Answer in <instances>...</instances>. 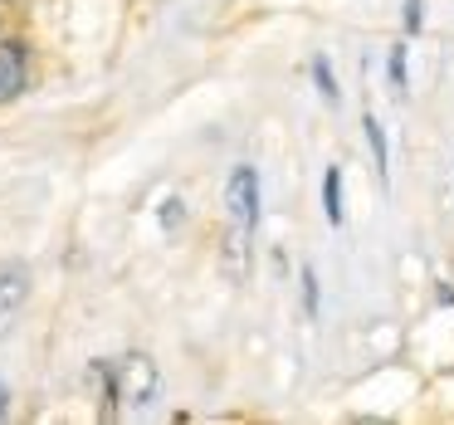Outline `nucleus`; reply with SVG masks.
Masks as SVG:
<instances>
[{"instance_id": "obj_1", "label": "nucleus", "mask_w": 454, "mask_h": 425, "mask_svg": "<svg viewBox=\"0 0 454 425\" xmlns=\"http://www.w3.org/2000/svg\"><path fill=\"white\" fill-rule=\"evenodd\" d=\"M108 386L118 396V411H147L161 391V366L152 352H122L108 362Z\"/></svg>"}, {"instance_id": "obj_2", "label": "nucleus", "mask_w": 454, "mask_h": 425, "mask_svg": "<svg viewBox=\"0 0 454 425\" xmlns=\"http://www.w3.org/2000/svg\"><path fill=\"white\" fill-rule=\"evenodd\" d=\"M225 216L245 230H259V216H264V186H259V167L239 161L225 177Z\"/></svg>"}, {"instance_id": "obj_3", "label": "nucleus", "mask_w": 454, "mask_h": 425, "mask_svg": "<svg viewBox=\"0 0 454 425\" xmlns=\"http://www.w3.org/2000/svg\"><path fill=\"white\" fill-rule=\"evenodd\" d=\"M30 89V44L20 35H0V108Z\"/></svg>"}, {"instance_id": "obj_4", "label": "nucleus", "mask_w": 454, "mask_h": 425, "mask_svg": "<svg viewBox=\"0 0 454 425\" xmlns=\"http://www.w3.org/2000/svg\"><path fill=\"white\" fill-rule=\"evenodd\" d=\"M30 288H35V274H30V264H0V333L20 318V308L30 303Z\"/></svg>"}, {"instance_id": "obj_5", "label": "nucleus", "mask_w": 454, "mask_h": 425, "mask_svg": "<svg viewBox=\"0 0 454 425\" xmlns=\"http://www.w3.org/2000/svg\"><path fill=\"white\" fill-rule=\"evenodd\" d=\"M362 138H366V147H372V167H376L381 191H391V138H386L376 113H362Z\"/></svg>"}, {"instance_id": "obj_6", "label": "nucleus", "mask_w": 454, "mask_h": 425, "mask_svg": "<svg viewBox=\"0 0 454 425\" xmlns=\"http://www.w3.org/2000/svg\"><path fill=\"white\" fill-rule=\"evenodd\" d=\"M249 245H254V230H245V225L230 220V225H225V245H220V264H225L230 279H245L249 274Z\"/></svg>"}, {"instance_id": "obj_7", "label": "nucleus", "mask_w": 454, "mask_h": 425, "mask_svg": "<svg viewBox=\"0 0 454 425\" xmlns=\"http://www.w3.org/2000/svg\"><path fill=\"white\" fill-rule=\"evenodd\" d=\"M386 83H391L395 103L411 98V40H395L391 50H386Z\"/></svg>"}, {"instance_id": "obj_8", "label": "nucleus", "mask_w": 454, "mask_h": 425, "mask_svg": "<svg viewBox=\"0 0 454 425\" xmlns=\"http://www.w3.org/2000/svg\"><path fill=\"white\" fill-rule=\"evenodd\" d=\"M323 216L333 230L347 220V196H342V167H323Z\"/></svg>"}, {"instance_id": "obj_9", "label": "nucleus", "mask_w": 454, "mask_h": 425, "mask_svg": "<svg viewBox=\"0 0 454 425\" xmlns=\"http://www.w3.org/2000/svg\"><path fill=\"white\" fill-rule=\"evenodd\" d=\"M308 74H313V89H317V98H323L327 108H337V103H342V89H337V69H333V59H327V54H313V64H308Z\"/></svg>"}, {"instance_id": "obj_10", "label": "nucleus", "mask_w": 454, "mask_h": 425, "mask_svg": "<svg viewBox=\"0 0 454 425\" xmlns=\"http://www.w3.org/2000/svg\"><path fill=\"white\" fill-rule=\"evenodd\" d=\"M298 298H303V318H308V323H317V318H323V284H317V269L313 264L298 269Z\"/></svg>"}, {"instance_id": "obj_11", "label": "nucleus", "mask_w": 454, "mask_h": 425, "mask_svg": "<svg viewBox=\"0 0 454 425\" xmlns=\"http://www.w3.org/2000/svg\"><path fill=\"white\" fill-rule=\"evenodd\" d=\"M157 225L167 230V235H176V230L186 225V201H181V196H167V201H161V210H157Z\"/></svg>"}, {"instance_id": "obj_12", "label": "nucleus", "mask_w": 454, "mask_h": 425, "mask_svg": "<svg viewBox=\"0 0 454 425\" xmlns=\"http://www.w3.org/2000/svg\"><path fill=\"white\" fill-rule=\"evenodd\" d=\"M405 35H420L425 30V0H405Z\"/></svg>"}, {"instance_id": "obj_13", "label": "nucleus", "mask_w": 454, "mask_h": 425, "mask_svg": "<svg viewBox=\"0 0 454 425\" xmlns=\"http://www.w3.org/2000/svg\"><path fill=\"white\" fill-rule=\"evenodd\" d=\"M434 303H440V308H454V284H450V279H440V284H434Z\"/></svg>"}, {"instance_id": "obj_14", "label": "nucleus", "mask_w": 454, "mask_h": 425, "mask_svg": "<svg viewBox=\"0 0 454 425\" xmlns=\"http://www.w3.org/2000/svg\"><path fill=\"white\" fill-rule=\"evenodd\" d=\"M15 411V396H11V382H0V421H11Z\"/></svg>"}]
</instances>
